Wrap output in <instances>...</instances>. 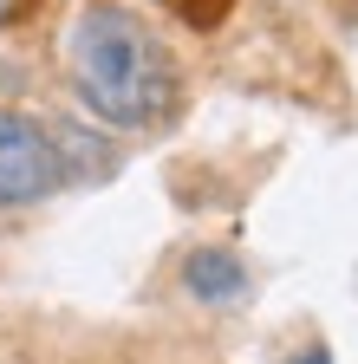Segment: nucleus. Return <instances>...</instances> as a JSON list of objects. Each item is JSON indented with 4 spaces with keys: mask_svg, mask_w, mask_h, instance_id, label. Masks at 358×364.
I'll return each mask as SVG.
<instances>
[{
    "mask_svg": "<svg viewBox=\"0 0 358 364\" xmlns=\"http://www.w3.org/2000/svg\"><path fill=\"white\" fill-rule=\"evenodd\" d=\"M72 182V163H65V144L33 124L26 111H7L0 105V208H26V202H46Z\"/></svg>",
    "mask_w": 358,
    "mask_h": 364,
    "instance_id": "f03ea898",
    "label": "nucleus"
},
{
    "mask_svg": "<svg viewBox=\"0 0 358 364\" xmlns=\"http://www.w3.org/2000/svg\"><path fill=\"white\" fill-rule=\"evenodd\" d=\"M293 364H332V358H326V345H306V351H300Z\"/></svg>",
    "mask_w": 358,
    "mask_h": 364,
    "instance_id": "20e7f679",
    "label": "nucleus"
},
{
    "mask_svg": "<svg viewBox=\"0 0 358 364\" xmlns=\"http://www.w3.org/2000/svg\"><path fill=\"white\" fill-rule=\"evenodd\" d=\"M65 78L78 105L117 124V130H157L176 98H183V72H176L169 46L150 33L117 0H85L65 20Z\"/></svg>",
    "mask_w": 358,
    "mask_h": 364,
    "instance_id": "f257e3e1",
    "label": "nucleus"
},
{
    "mask_svg": "<svg viewBox=\"0 0 358 364\" xmlns=\"http://www.w3.org/2000/svg\"><path fill=\"white\" fill-rule=\"evenodd\" d=\"M14 7H20V0H0V20H7V14H14Z\"/></svg>",
    "mask_w": 358,
    "mask_h": 364,
    "instance_id": "39448f33",
    "label": "nucleus"
},
{
    "mask_svg": "<svg viewBox=\"0 0 358 364\" xmlns=\"http://www.w3.org/2000/svg\"><path fill=\"white\" fill-rule=\"evenodd\" d=\"M183 287H189L196 299L221 306V299H241V293H248V273H241V260H235L228 247H196V254L183 260Z\"/></svg>",
    "mask_w": 358,
    "mask_h": 364,
    "instance_id": "7ed1b4c3",
    "label": "nucleus"
}]
</instances>
